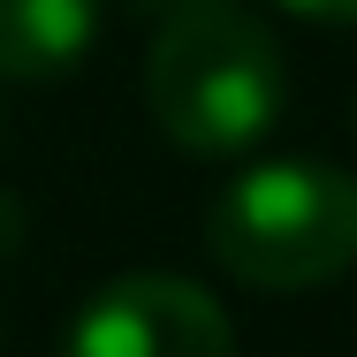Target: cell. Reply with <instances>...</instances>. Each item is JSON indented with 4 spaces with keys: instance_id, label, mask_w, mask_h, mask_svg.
I'll use <instances>...</instances> for the list:
<instances>
[{
    "instance_id": "obj_1",
    "label": "cell",
    "mask_w": 357,
    "mask_h": 357,
    "mask_svg": "<svg viewBox=\"0 0 357 357\" xmlns=\"http://www.w3.org/2000/svg\"><path fill=\"white\" fill-rule=\"evenodd\" d=\"M144 107L160 137L183 152H243L282 114V46L236 0H167L152 54H144Z\"/></svg>"
},
{
    "instance_id": "obj_2",
    "label": "cell",
    "mask_w": 357,
    "mask_h": 357,
    "mask_svg": "<svg viewBox=\"0 0 357 357\" xmlns=\"http://www.w3.org/2000/svg\"><path fill=\"white\" fill-rule=\"evenodd\" d=\"M206 251L243 289H319L357 259V175L327 160H259L220 183Z\"/></svg>"
},
{
    "instance_id": "obj_3",
    "label": "cell",
    "mask_w": 357,
    "mask_h": 357,
    "mask_svg": "<svg viewBox=\"0 0 357 357\" xmlns=\"http://www.w3.org/2000/svg\"><path fill=\"white\" fill-rule=\"evenodd\" d=\"M61 357H236V327L190 274H114L84 296Z\"/></svg>"
},
{
    "instance_id": "obj_4",
    "label": "cell",
    "mask_w": 357,
    "mask_h": 357,
    "mask_svg": "<svg viewBox=\"0 0 357 357\" xmlns=\"http://www.w3.org/2000/svg\"><path fill=\"white\" fill-rule=\"evenodd\" d=\"M99 38V0H0V76L54 84Z\"/></svg>"
},
{
    "instance_id": "obj_5",
    "label": "cell",
    "mask_w": 357,
    "mask_h": 357,
    "mask_svg": "<svg viewBox=\"0 0 357 357\" xmlns=\"http://www.w3.org/2000/svg\"><path fill=\"white\" fill-rule=\"evenodd\" d=\"M282 8L304 23H357V0H282Z\"/></svg>"
},
{
    "instance_id": "obj_6",
    "label": "cell",
    "mask_w": 357,
    "mask_h": 357,
    "mask_svg": "<svg viewBox=\"0 0 357 357\" xmlns=\"http://www.w3.org/2000/svg\"><path fill=\"white\" fill-rule=\"evenodd\" d=\"M15 228H23V206H15V198H0V251L15 243Z\"/></svg>"
}]
</instances>
